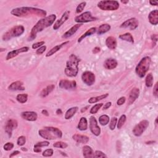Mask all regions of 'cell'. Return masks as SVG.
<instances>
[{
    "instance_id": "cell-51",
    "label": "cell",
    "mask_w": 158,
    "mask_h": 158,
    "mask_svg": "<svg viewBox=\"0 0 158 158\" xmlns=\"http://www.w3.org/2000/svg\"><path fill=\"white\" fill-rule=\"evenodd\" d=\"M157 93H158V87H157V83H156L154 86V89H153V95L155 97L157 96Z\"/></svg>"
},
{
    "instance_id": "cell-19",
    "label": "cell",
    "mask_w": 158,
    "mask_h": 158,
    "mask_svg": "<svg viewBox=\"0 0 158 158\" xmlns=\"http://www.w3.org/2000/svg\"><path fill=\"white\" fill-rule=\"evenodd\" d=\"M81 25H82V24H77L74 25L69 30H67L66 33L64 34V35L62 36V39H66L70 37H72L75 33V32L79 29V28Z\"/></svg>"
},
{
    "instance_id": "cell-38",
    "label": "cell",
    "mask_w": 158,
    "mask_h": 158,
    "mask_svg": "<svg viewBox=\"0 0 158 158\" xmlns=\"http://www.w3.org/2000/svg\"><path fill=\"white\" fill-rule=\"evenodd\" d=\"M28 99V95L27 94H19L16 97V100L20 103H25Z\"/></svg>"
},
{
    "instance_id": "cell-35",
    "label": "cell",
    "mask_w": 158,
    "mask_h": 158,
    "mask_svg": "<svg viewBox=\"0 0 158 158\" xmlns=\"http://www.w3.org/2000/svg\"><path fill=\"white\" fill-rule=\"evenodd\" d=\"M145 84L146 86L148 88L152 87L153 85V76H152V74L150 73L147 75L146 79H145Z\"/></svg>"
},
{
    "instance_id": "cell-49",
    "label": "cell",
    "mask_w": 158,
    "mask_h": 158,
    "mask_svg": "<svg viewBox=\"0 0 158 158\" xmlns=\"http://www.w3.org/2000/svg\"><path fill=\"white\" fill-rule=\"evenodd\" d=\"M46 50V46H42L41 47L39 48L36 51V53L39 55H40V54H42L43 53H44Z\"/></svg>"
},
{
    "instance_id": "cell-54",
    "label": "cell",
    "mask_w": 158,
    "mask_h": 158,
    "mask_svg": "<svg viewBox=\"0 0 158 158\" xmlns=\"http://www.w3.org/2000/svg\"><path fill=\"white\" fill-rule=\"evenodd\" d=\"M151 40L153 41H155V43H156L157 41V35L156 34L152 35L151 36Z\"/></svg>"
},
{
    "instance_id": "cell-16",
    "label": "cell",
    "mask_w": 158,
    "mask_h": 158,
    "mask_svg": "<svg viewBox=\"0 0 158 158\" xmlns=\"http://www.w3.org/2000/svg\"><path fill=\"white\" fill-rule=\"evenodd\" d=\"M21 117L28 121H35L37 119L38 116L35 112L25 111L21 113Z\"/></svg>"
},
{
    "instance_id": "cell-56",
    "label": "cell",
    "mask_w": 158,
    "mask_h": 158,
    "mask_svg": "<svg viewBox=\"0 0 158 158\" xmlns=\"http://www.w3.org/2000/svg\"><path fill=\"white\" fill-rule=\"evenodd\" d=\"M34 151L35 152H40L41 151V148H37V147H34Z\"/></svg>"
},
{
    "instance_id": "cell-45",
    "label": "cell",
    "mask_w": 158,
    "mask_h": 158,
    "mask_svg": "<svg viewBox=\"0 0 158 158\" xmlns=\"http://www.w3.org/2000/svg\"><path fill=\"white\" fill-rule=\"evenodd\" d=\"M50 145V143L48 141H41V142L37 143L36 145H35L34 147H37V148H41V147L48 146Z\"/></svg>"
},
{
    "instance_id": "cell-50",
    "label": "cell",
    "mask_w": 158,
    "mask_h": 158,
    "mask_svg": "<svg viewBox=\"0 0 158 158\" xmlns=\"http://www.w3.org/2000/svg\"><path fill=\"white\" fill-rule=\"evenodd\" d=\"M125 101H126V98H125V97L124 96H122V97H121L120 98L117 100V105L119 106H121L123 104H124Z\"/></svg>"
},
{
    "instance_id": "cell-23",
    "label": "cell",
    "mask_w": 158,
    "mask_h": 158,
    "mask_svg": "<svg viewBox=\"0 0 158 158\" xmlns=\"http://www.w3.org/2000/svg\"><path fill=\"white\" fill-rule=\"evenodd\" d=\"M72 138L76 142L79 143L85 144L88 142L89 138L86 135H82L79 134H75L72 136Z\"/></svg>"
},
{
    "instance_id": "cell-61",
    "label": "cell",
    "mask_w": 158,
    "mask_h": 158,
    "mask_svg": "<svg viewBox=\"0 0 158 158\" xmlns=\"http://www.w3.org/2000/svg\"><path fill=\"white\" fill-rule=\"evenodd\" d=\"M121 3H123V4H127L129 3V1L127 0V1H121Z\"/></svg>"
},
{
    "instance_id": "cell-47",
    "label": "cell",
    "mask_w": 158,
    "mask_h": 158,
    "mask_svg": "<svg viewBox=\"0 0 158 158\" xmlns=\"http://www.w3.org/2000/svg\"><path fill=\"white\" fill-rule=\"evenodd\" d=\"M43 45H45V41H40V42H37L34 43V44L32 45V49H34V50H36V49H39V48L41 47L42 46H43Z\"/></svg>"
},
{
    "instance_id": "cell-12",
    "label": "cell",
    "mask_w": 158,
    "mask_h": 158,
    "mask_svg": "<svg viewBox=\"0 0 158 158\" xmlns=\"http://www.w3.org/2000/svg\"><path fill=\"white\" fill-rule=\"evenodd\" d=\"M18 125V123L17 121L14 119H9L6 124L5 126V132L9 135V137H11L12 135V132L13 130L15 129H17Z\"/></svg>"
},
{
    "instance_id": "cell-2",
    "label": "cell",
    "mask_w": 158,
    "mask_h": 158,
    "mask_svg": "<svg viewBox=\"0 0 158 158\" xmlns=\"http://www.w3.org/2000/svg\"><path fill=\"white\" fill-rule=\"evenodd\" d=\"M56 19V15L55 14H51L47 16V17L40 19L32 28L30 32V36L29 37V41L34 40L37 37V34L39 32L43 31L48 27H50L53 24Z\"/></svg>"
},
{
    "instance_id": "cell-58",
    "label": "cell",
    "mask_w": 158,
    "mask_h": 158,
    "mask_svg": "<svg viewBox=\"0 0 158 158\" xmlns=\"http://www.w3.org/2000/svg\"><path fill=\"white\" fill-rule=\"evenodd\" d=\"M42 114H43V115H45V116H49V113H48V112L46 111V110H43L42 111Z\"/></svg>"
},
{
    "instance_id": "cell-10",
    "label": "cell",
    "mask_w": 158,
    "mask_h": 158,
    "mask_svg": "<svg viewBox=\"0 0 158 158\" xmlns=\"http://www.w3.org/2000/svg\"><path fill=\"white\" fill-rule=\"evenodd\" d=\"M90 129L91 133L96 137H98L101 133V129L98 125L96 119L94 116H91L90 118Z\"/></svg>"
},
{
    "instance_id": "cell-42",
    "label": "cell",
    "mask_w": 158,
    "mask_h": 158,
    "mask_svg": "<svg viewBox=\"0 0 158 158\" xmlns=\"http://www.w3.org/2000/svg\"><path fill=\"white\" fill-rule=\"evenodd\" d=\"M117 123V119L116 117L112 118L111 121L110 122V129L111 130H114L116 127Z\"/></svg>"
},
{
    "instance_id": "cell-46",
    "label": "cell",
    "mask_w": 158,
    "mask_h": 158,
    "mask_svg": "<svg viewBox=\"0 0 158 158\" xmlns=\"http://www.w3.org/2000/svg\"><path fill=\"white\" fill-rule=\"evenodd\" d=\"M14 148V144L13 143L8 142L5 144L3 146V148L5 151H10Z\"/></svg>"
},
{
    "instance_id": "cell-3",
    "label": "cell",
    "mask_w": 158,
    "mask_h": 158,
    "mask_svg": "<svg viewBox=\"0 0 158 158\" xmlns=\"http://www.w3.org/2000/svg\"><path fill=\"white\" fill-rule=\"evenodd\" d=\"M80 59L76 56L75 54H71L66 62L65 68V74L69 77H74L77 76L79 72V64Z\"/></svg>"
},
{
    "instance_id": "cell-7",
    "label": "cell",
    "mask_w": 158,
    "mask_h": 158,
    "mask_svg": "<svg viewBox=\"0 0 158 158\" xmlns=\"http://www.w3.org/2000/svg\"><path fill=\"white\" fill-rule=\"evenodd\" d=\"M149 126V122L146 120H143L136 125L133 128L132 132L136 137H140L145 131L146 129Z\"/></svg>"
},
{
    "instance_id": "cell-17",
    "label": "cell",
    "mask_w": 158,
    "mask_h": 158,
    "mask_svg": "<svg viewBox=\"0 0 158 158\" xmlns=\"http://www.w3.org/2000/svg\"><path fill=\"white\" fill-rule=\"evenodd\" d=\"M140 95V90L138 88H133L131 91L130 92L129 99H128V105H130L133 104Z\"/></svg>"
},
{
    "instance_id": "cell-43",
    "label": "cell",
    "mask_w": 158,
    "mask_h": 158,
    "mask_svg": "<svg viewBox=\"0 0 158 158\" xmlns=\"http://www.w3.org/2000/svg\"><path fill=\"white\" fill-rule=\"evenodd\" d=\"M26 142V138L25 137H24V136H20V137H19L18 139V141H17V143L19 146H23L25 145Z\"/></svg>"
},
{
    "instance_id": "cell-32",
    "label": "cell",
    "mask_w": 158,
    "mask_h": 158,
    "mask_svg": "<svg viewBox=\"0 0 158 158\" xmlns=\"http://www.w3.org/2000/svg\"><path fill=\"white\" fill-rule=\"evenodd\" d=\"M78 111V107H73L70 108L69 110L67 111V112L65 114V119L66 120H69L71 119L75 114Z\"/></svg>"
},
{
    "instance_id": "cell-8",
    "label": "cell",
    "mask_w": 158,
    "mask_h": 158,
    "mask_svg": "<svg viewBox=\"0 0 158 158\" xmlns=\"http://www.w3.org/2000/svg\"><path fill=\"white\" fill-rule=\"evenodd\" d=\"M96 20L97 18L93 17L91 13L89 11H86L84 13H82L81 14L77 16L75 19V21L79 24L90 22L95 21Z\"/></svg>"
},
{
    "instance_id": "cell-29",
    "label": "cell",
    "mask_w": 158,
    "mask_h": 158,
    "mask_svg": "<svg viewBox=\"0 0 158 158\" xmlns=\"http://www.w3.org/2000/svg\"><path fill=\"white\" fill-rule=\"evenodd\" d=\"M77 127L78 129L81 131H84L88 129V122H87V119L85 117H83L80 119Z\"/></svg>"
},
{
    "instance_id": "cell-30",
    "label": "cell",
    "mask_w": 158,
    "mask_h": 158,
    "mask_svg": "<svg viewBox=\"0 0 158 158\" xmlns=\"http://www.w3.org/2000/svg\"><path fill=\"white\" fill-rule=\"evenodd\" d=\"M96 30H97V29H96V27H91V28H90L89 30H87L84 34H83L79 38V40H78V42L80 43L81 41H82L85 39V38H86L87 37L91 36V35L94 34L95 32H96Z\"/></svg>"
},
{
    "instance_id": "cell-6",
    "label": "cell",
    "mask_w": 158,
    "mask_h": 158,
    "mask_svg": "<svg viewBox=\"0 0 158 158\" xmlns=\"http://www.w3.org/2000/svg\"><path fill=\"white\" fill-rule=\"evenodd\" d=\"M98 7L103 11H116L119 8V3L117 1H100Z\"/></svg>"
},
{
    "instance_id": "cell-1",
    "label": "cell",
    "mask_w": 158,
    "mask_h": 158,
    "mask_svg": "<svg viewBox=\"0 0 158 158\" xmlns=\"http://www.w3.org/2000/svg\"><path fill=\"white\" fill-rule=\"evenodd\" d=\"M11 14L19 18L29 17L31 15H37L39 17L45 18L47 13L45 10L32 7H20L12 9Z\"/></svg>"
},
{
    "instance_id": "cell-62",
    "label": "cell",
    "mask_w": 158,
    "mask_h": 158,
    "mask_svg": "<svg viewBox=\"0 0 158 158\" xmlns=\"http://www.w3.org/2000/svg\"><path fill=\"white\" fill-rule=\"evenodd\" d=\"M21 150H22V151H27V150H26L25 148H21Z\"/></svg>"
},
{
    "instance_id": "cell-22",
    "label": "cell",
    "mask_w": 158,
    "mask_h": 158,
    "mask_svg": "<svg viewBox=\"0 0 158 158\" xmlns=\"http://www.w3.org/2000/svg\"><path fill=\"white\" fill-rule=\"evenodd\" d=\"M106 45L110 50H115L117 47V40L115 37H109L106 40Z\"/></svg>"
},
{
    "instance_id": "cell-26",
    "label": "cell",
    "mask_w": 158,
    "mask_h": 158,
    "mask_svg": "<svg viewBox=\"0 0 158 158\" xmlns=\"http://www.w3.org/2000/svg\"><path fill=\"white\" fill-rule=\"evenodd\" d=\"M69 43V41H65L64 43H62V44H61V45H56V46H55L54 47H53L51 49V50H50V51H49L46 53V57H50V56L53 55L54 54H55L56 53H57L58 51H59L64 45H67V43Z\"/></svg>"
},
{
    "instance_id": "cell-28",
    "label": "cell",
    "mask_w": 158,
    "mask_h": 158,
    "mask_svg": "<svg viewBox=\"0 0 158 158\" xmlns=\"http://www.w3.org/2000/svg\"><path fill=\"white\" fill-rule=\"evenodd\" d=\"M111 25L107 24H102L99 27L98 29L97 34H98V35H102V34H104L106 33V32L110 31L111 30Z\"/></svg>"
},
{
    "instance_id": "cell-27",
    "label": "cell",
    "mask_w": 158,
    "mask_h": 158,
    "mask_svg": "<svg viewBox=\"0 0 158 158\" xmlns=\"http://www.w3.org/2000/svg\"><path fill=\"white\" fill-rule=\"evenodd\" d=\"M54 88H55V86H54V85H50L47 86L46 88H43L42 91H41L40 94V96L41 98L46 97L47 96L49 95V94L51 93L54 90Z\"/></svg>"
},
{
    "instance_id": "cell-4",
    "label": "cell",
    "mask_w": 158,
    "mask_h": 158,
    "mask_svg": "<svg viewBox=\"0 0 158 158\" xmlns=\"http://www.w3.org/2000/svg\"><path fill=\"white\" fill-rule=\"evenodd\" d=\"M151 64V58L148 56H146L141 59V61L137 64L135 69L136 74L139 77L143 78L146 72L148 71Z\"/></svg>"
},
{
    "instance_id": "cell-52",
    "label": "cell",
    "mask_w": 158,
    "mask_h": 158,
    "mask_svg": "<svg viewBox=\"0 0 158 158\" xmlns=\"http://www.w3.org/2000/svg\"><path fill=\"white\" fill-rule=\"evenodd\" d=\"M111 104H112L111 102H107V103H106L104 106H103V110H107V109H109V107H111Z\"/></svg>"
},
{
    "instance_id": "cell-37",
    "label": "cell",
    "mask_w": 158,
    "mask_h": 158,
    "mask_svg": "<svg viewBox=\"0 0 158 158\" xmlns=\"http://www.w3.org/2000/svg\"><path fill=\"white\" fill-rule=\"evenodd\" d=\"M127 119V117L124 114L122 115L121 117H120L119 121H117V129H121L123 125H124L125 121H126Z\"/></svg>"
},
{
    "instance_id": "cell-14",
    "label": "cell",
    "mask_w": 158,
    "mask_h": 158,
    "mask_svg": "<svg viewBox=\"0 0 158 158\" xmlns=\"http://www.w3.org/2000/svg\"><path fill=\"white\" fill-rule=\"evenodd\" d=\"M69 15H70L69 11H66V12H64V13L61 16V18L59 20H58L55 22V24H54L53 29L55 30H57L58 29H59L60 27L62 26V25L64 22H66L68 20V19L69 18Z\"/></svg>"
},
{
    "instance_id": "cell-59",
    "label": "cell",
    "mask_w": 158,
    "mask_h": 158,
    "mask_svg": "<svg viewBox=\"0 0 158 158\" xmlns=\"http://www.w3.org/2000/svg\"><path fill=\"white\" fill-rule=\"evenodd\" d=\"M56 114H58V115H61V114H62V112L61 109H58L57 111H56Z\"/></svg>"
},
{
    "instance_id": "cell-24",
    "label": "cell",
    "mask_w": 158,
    "mask_h": 158,
    "mask_svg": "<svg viewBox=\"0 0 158 158\" xmlns=\"http://www.w3.org/2000/svg\"><path fill=\"white\" fill-rule=\"evenodd\" d=\"M148 19L152 25H156L158 24V11L157 9L150 12L148 15Z\"/></svg>"
},
{
    "instance_id": "cell-33",
    "label": "cell",
    "mask_w": 158,
    "mask_h": 158,
    "mask_svg": "<svg viewBox=\"0 0 158 158\" xmlns=\"http://www.w3.org/2000/svg\"><path fill=\"white\" fill-rule=\"evenodd\" d=\"M119 39L124 40V41H126L127 42L133 43H134V40H133V37L131 35V34L130 33H126L124 34H122L119 36Z\"/></svg>"
},
{
    "instance_id": "cell-53",
    "label": "cell",
    "mask_w": 158,
    "mask_h": 158,
    "mask_svg": "<svg viewBox=\"0 0 158 158\" xmlns=\"http://www.w3.org/2000/svg\"><path fill=\"white\" fill-rule=\"evenodd\" d=\"M19 154H20V151H14V152H12L11 154H10L9 157H14V156H15L16 155H18Z\"/></svg>"
},
{
    "instance_id": "cell-9",
    "label": "cell",
    "mask_w": 158,
    "mask_h": 158,
    "mask_svg": "<svg viewBox=\"0 0 158 158\" xmlns=\"http://www.w3.org/2000/svg\"><path fill=\"white\" fill-rule=\"evenodd\" d=\"M81 80L88 86H91L95 82V75L90 71H86L82 74Z\"/></svg>"
},
{
    "instance_id": "cell-5",
    "label": "cell",
    "mask_w": 158,
    "mask_h": 158,
    "mask_svg": "<svg viewBox=\"0 0 158 158\" xmlns=\"http://www.w3.org/2000/svg\"><path fill=\"white\" fill-rule=\"evenodd\" d=\"M24 27L22 25L14 26L3 35V40L4 41H8L13 38L19 37L24 34Z\"/></svg>"
},
{
    "instance_id": "cell-21",
    "label": "cell",
    "mask_w": 158,
    "mask_h": 158,
    "mask_svg": "<svg viewBox=\"0 0 158 158\" xmlns=\"http://www.w3.org/2000/svg\"><path fill=\"white\" fill-rule=\"evenodd\" d=\"M117 61L115 59L109 58L107 59L104 62V67L108 70H112L115 69L117 66Z\"/></svg>"
},
{
    "instance_id": "cell-18",
    "label": "cell",
    "mask_w": 158,
    "mask_h": 158,
    "mask_svg": "<svg viewBox=\"0 0 158 158\" xmlns=\"http://www.w3.org/2000/svg\"><path fill=\"white\" fill-rule=\"evenodd\" d=\"M39 135L43 138L46 140H54L56 139V137L54 135L50 130H48L45 128V129H41L39 130Z\"/></svg>"
},
{
    "instance_id": "cell-41",
    "label": "cell",
    "mask_w": 158,
    "mask_h": 158,
    "mask_svg": "<svg viewBox=\"0 0 158 158\" xmlns=\"http://www.w3.org/2000/svg\"><path fill=\"white\" fill-rule=\"evenodd\" d=\"M86 3L85 1H84V2H81V3H80L77 8H76V13H77V14H79L80 13H81L83 11V10L84 9L85 6H86Z\"/></svg>"
},
{
    "instance_id": "cell-48",
    "label": "cell",
    "mask_w": 158,
    "mask_h": 158,
    "mask_svg": "<svg viewBox=\"0 0 158 158\" xmlns=\"http://www.w3.org/2000/svg\"><path fill=\"white\" fill-rule=\"evenodd\" d=\"M95 157H105L106 158L107 156L103 153L101 151H96L95 152Z\"/></svg>"
},
{
    "instance_id": "cell-34",
    "label": "cell",
    "mask_w": 158,
    "mask_h": 158,
    "mask_svg": "<svg viewBox=\"0 0 158 158\" xmlns=\"http://www.w3.org/2000/svg\"><path fill=\"white\" fill-rule=\"evenodd\" d=\"M109 96L108 93H106L104 95H102L98 96H96V97H92L90 98L88 100V103L90 104H93V103L98 102L100 100H102L103 99H105L106 98H107Z\"/></svg>"
},
{
    "instance_id": "cell-39",
    "label": "cell",
    "mask_w": 158,
    "mask_h": 158,
    "mask_svg": "<svg viewBox=\"0 0 158 158\" xmlns=\"http://www.w3.org/2000/svg\"><path fill=\"white\" fill-rule=\"evenodd\" d=\"M53 146L54 148L66 149L68 147V145L66 143L62 142V141H57V142L53 144Z\"/></svg>"
},
{
    "instance_id": "cell-11",
    "label": "cell",
    "mask_w": 158,
    "mask_h": 158,
    "mask_svg": "<svg viewBox=\"0 0 158 158\" xmlns=\"http://www.w3.org/2000/svg\"><path fill=\"white\" fill-rule=\"evenodd\" d=\"M139 22L136 18H131L124 22L121 24V28H129L130 30H133L138 27Z\"/></svg>"
},
{
    "instance_id": "cell-40",
    "label": "cell",
    "mask_w": 158,
    "mask_h": 158,
    "mask_svg": "<svg viewBox=\"0 0 158 158\" xmlns=\"http://www.w3.org/2000/svg\"><path fill=\"white\" fill-rule=\"evenodd\" d=\"M103 106V103H99V104H96V105H94L90 110V114H96L98 112V111L100 110V109H101V107Z\"/></svg>"
},
{
    "instance_id": "cell-44",
    "label": "cell",
    "mask_w": 158,
    "mask_h": 158,
    "mask_svg": "<svg viewBox=\"0 0 158 158\" xmlns=\"http://www.w3.org/2000/svg\"><path fill=\"white\" fill-rule=\"evenodd\" d=\"M53 150L52 149H47L43 152V156L44 157H51L53 155Z\"/></svg>"
},
{
    "instance_id": "cell-31",
    "label": "cell",
    "mask_w": 158,
    "mask_h": 158,
    "mask_svg": "<svg viewBox=\"0 0 158 158\" xmlns=\"http://www.w3.org/2000/svg\"><path fill=\"white\" fill-rule=\"evenodd\" d=\"M46 129L50 130L51 132H52L56 137L58 138H61L62 137V133L61 131V130H59L58 128L53 127H46Z\"/></svg>"
},
{
    "instance_id": "cell-13",
    "label": "cell",
    "mask_w": 158,
    "mask_h": 158,
    "mask_svg": "<svg viewBox=\"0 0 158 158\" xmlns=\"http://www.w3.org/2000/svg\"><path fill=\"white\" fill-rule=\"evenodd\" d=\"M77 83L75 80H61L59 83V86L64 90H71L75 88Z\"/></svg>"
},
{
    "instance_id": "cell-20",
    "label": "cell",
    "mask_w": 158,
    "mask_h": 158,
    "mask_svg": "<svg viewBox=\"0 0 158 158\" xmlns=\"http://www.w3.org/2000/svg\"><path fill=\"white\" fill-rule=\"evenodd\" d=\"M8 89L13 91H24L25 90L24 84L21 81H16L12 83L8 86Z\"/></svg>"
},
{
    "instance_id": "cell-57",
    "label": "cell",
    "mask_w": 158,
    "mask_h": 158,
    "mask_svg": "<svg viewBox=\"0 0 158 158\" xmlns=\"http://www.w3.org/2000/svg\"><path fill=\"white\" fill-rule=\"evenodd\" d=\"M150 3L151 5H152V6H157V4H158V2L157 1H150Z\"/></svg>"
},
{
    "instance_id": "cell-36",
    "label": "cell",
    "mask_w": 158,
    "mask_h": 158,
    "mask_svg": "<svg viewBox=\"0 0 158 158\" xmlns=\"http://www.w3.org/2000/svg\"><path fill=\"white\" fill-rule=\"evenodd\" d=\"M109 122H110V117L107 115H102L99 117V122L103 126L106 125Z\"/></svg>"
},
{
    "instance_id": "cell-15",
    "label": "cell",
    "mask_w": 158,
    "mask_h": 158,
    "mask_svg": "<svg viewBox=\"0 0 158 158\" xmlns=\"http://www.w3.org/2000/svg\"><path fill=\"white\" fill-rule=\"evenodd\" d=\"M29 50V48L27 47V46H25V47L20 48L19 49H17V50L11 51L8 53L6 59L7 60V61H8V60H9V59H11L15 58V56H18L19 54L27 52Z\"/></svg>"
},
{
    "instance_id": "cell-25",
    "label": "cell",
    "mask_w": 158,
    "mask_h": 158,
    "mask_svg": "<svg viewBox=\"0 0 158 158\" xmlns=\"http://www.w3.org/2000/svg\"><path fill=\"white\" fill-rule=\"evenodd\" d=\"M83 155L85 158L95 157V152L90 146L86 145L83 147Z\"/></svg>"
},
{
    "instance_id": "cell-55",
    "label": "cell",
    "mask_w": 158,
    "mask_h": 158,
    "mask_svg": "<svg viewBox=\"0 0 158 158\" xmlns=\"http://www.w3.org/2000/svg\"><path fill=\"white\" fill-rule=\"evenodd\" d=\"M100 48L99 47H95L94 49H93V53L94 54H96L98 53H99L100 51Z\"/></svg>"
},
{
    "instance_id": "cell-60",
    "label": "cell",
    "mask_w": 158,
    "mask_h": 158,
    "mask_svg": "<svg viewBox=\"0 0 158 158\" xmlns=\"http://www.w3.org/2000/svg\"><path fill=\"white\" fill-rule=\"evenodd\" d=\"M87 108H88V106H86V107H85L82 108V109H81V112H85V111L87 110Z\"/></svg>"
}]
</instances>
